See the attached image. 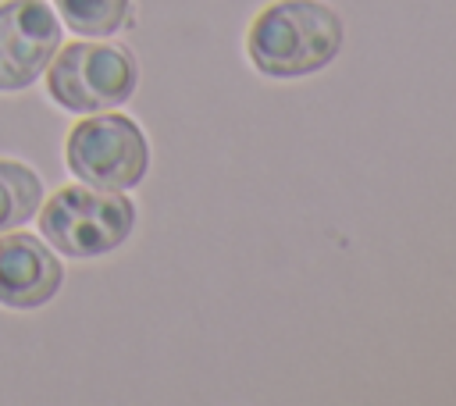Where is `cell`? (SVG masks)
<instances>
[{
	"label": "cell",
	"instance_id": "8",
	"mask_svg": "<svg viewBox=\"0 0 456 406\" xmlns=\"http://www.w3.org/2000/svg\"><path fill=\"white\" fill-rule=\"evenodd\" d=\"M64 25L78 36H114L128 21V0H53Z\"/></svg>",
	"mask_w": 456,
	"mask_h": 406
},
{
	"label": "cell",
	"instance_id": "5",
	"mask_svg": "<svg viewBox=\"0 0 456 406\" xmlns=\"http://www.w3.org/2000/svg\"><path fill=\"white\" fill-rule=\"evenodd\" d=\"M61 46V21L43 0L0 4V93L28 89Z\"/></svg>",
	"mask_w": 456,
	"mask_h": 406
},
{
	"label": "cell",
	"instance_id": "7",
	"mask_svg": "<svg viewBox=\"0 0 456 406\" xmlns=\"http://www.w3.org/2000/svg\"><path fill=\"white\" fill-rule=\"evenodd\" d=\"M43 182L32 167L18 160H0V231L21 228L39 214Z\"/></svg>",
	"mask_w": 456,
	"mask_h": 406
},
{
	"label": "cell",
	"instance_id": "2",
	"mask_svg": "<svg viewBox=\"0 0 456 406\" xmlns=\"http://www.w3.org/2000/svg\"><path fill=\"white\" fill-rule=\"evenodd\" d=\"M36 221L50 246H57L64 256L86 260L118 249L132 235L135 203L118 189H96L82 182L57 189Z\"/></svg>",
	"mask_w": 456,
	"mask_h": 406
},
{
	"label": "cell",
	"instance_id": "3",
	"mask_svg": "<svg viewBox=\"0 0 456 406\" xmlns=\"http://www.w3.org/2000/svg\"><path fill=\"white\" fill-rule=\"evenodd\" d=\"M139 64L128 46L118 43H71L57 46L46 64V93L57 107L75 114H96L125 103L135 93Z\"/></svg>",
	"mask_w": 456,
	"mask_h": 406
},
{
	"label": "cell",
	"instance_id": "6",
	"mask_svg": "<svg viewBox=\"0 0 456 406\" xmlns=\"http://www.w3.org/2000/svg\"><path fill=\"white\" fill-rule=\"evenodd\" d=\"M64 267L43 239L28 231H0V306L36 310L57 296Z\"/></svg>",
	"mask_w": 456,
	"mask_h": 406
},
{
	"label": "cell",
	"instance_id": "1",
	"mask_svg": "<svg viewBox=\"0 0 456 406\" xmlns=\"http://www.w3.org/2000/svg\"><path fill=\"white\" fill-rule=\"evenodd\" d=\"M342 18L321 0L267 4L246 36V53L271 78H303L331 64L342 50Z\"/></svg>",
	"mask_w": 456,
	"mask_h": 406
},
{
	"label": "cell",
	"instance_id": "4",
	"mask_svg": "<svg viewBox=\"0 0 456 406\" xmlns=\"http://www.w3.org/2000/svg\"><path fill=\"white\" fill-rule=\"evenodd\" d=\"M68 171L96 189H132L150 167V142L125 114H93L78 121L64 142Z\"/></svg>",
	"mask_w": 456,
	"mask_h": 406
}]
</instances>
